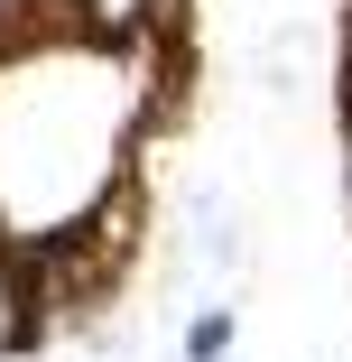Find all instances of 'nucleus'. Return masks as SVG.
<instances>
[{
	"instance_id": "obj_1",
	"label": "nucleus",
	"mask_w": 352,
	"mask_h": 362,
	"mask_svg": "<svg viewBox=\"0 0 352 362\" xmlns=\"http://www.w3.org/2000/svg\"><path fill=\"white\" fill-rule=\"evenodd\" d=\"M37 334H47V307H37V288H28L19 251H0V362H10V353H28Z\"/></svg>"
},
{
	"instance_id": "obj_2",
	"label": "nucleus",
	"mask_w": 352,
	"mask_h": 362,
	"mask_svg": "<svg viewBox=\"0 0 352 362\" xmlns=\"http://www.w3.org/2000/svg\"><path fill=\"white\" fill-rule=\"evenodd\" d=\"M139 28H149V0H75V37L93 47H130Z\"/></svg>"
},
{
	"instance_id": "obj_3",
	"label": "nucleus",
	"mask_w": 352,
	"mask_h": 362,
	"mask_svg": "<svg viewBox=\"0 0 352 362\" xmlns=\"http://www.w3.org/2000/svg\"><path fill=\"white\" fill-rule=\"evenodd\" d=\"M223 353H232V316H223V307H204V316L186 325V362H223Z\"/></svg>"
},
{
	"instance_id": "obj_4",
	"label": "nucleus",
	"mask_w": 352,
	"mask_h": 362,
	"mask_svg": "<svg viewBox=\"0 0 352 362\" xmlns=\"http://www.w3.org/2000/svg\"><path fill=\"white\" fill-rule=\"evenodd\" d=\"M343 195H352V65H343Z\"/></svg>"
},
{
	"instance_id": "obj_5",
	"label": "nucleus",
	"mask_w": 352,
	"mask_h": 362,
	"mask_svg": "<svg viewBox=\"0 0 352 362\" xmlns=\"http://www.w3.org/2000/svg\"><path fill=\"white\" fill-rule=\"evenodd\" d=\"M0 251H10V223H0Z\"/></svg>"
}]
</instances>
